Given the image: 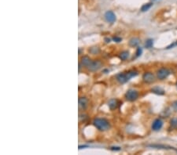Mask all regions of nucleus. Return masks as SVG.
I'll return each mask as SVG.
<instances>
[{
  "label": "nucleus",
  "instance_id": "nucleus-15",
  "mask_svg": "<svg viewBox=\"0 0 177 155\" xmlns=\"http://www.w3.org/2000/svg\"><path fill=\"white\" fill-rule=\"evenodd\" d=\"M153 6H154V3H153V2L145 3V4H143V6H142V7H141V9H140V10H141L142 12L148 11L149 9L151 8Z\"/></svg>",
  "mask_w": 177,
  "mask_h": 155
},
{
  "label": "nucleus",
  "instance_id": "nucleus-12",
  "mask_svg": "<svg viewBox=\"0 0 177 155\" xmlns=\"http://www.w3.org/2000/svg\"><path fill=\"white\" fill-rule=\"evenodd\" d=\"M108 106L109 107V109L112 110L117 109V107H118V101L116 99H109V101L108 102Z\"/></svg>",
  "mask_w": 177,
  "mask_h": 155
},
{
  "label": "nucleus",
  "instance_id": "nucleus-26",
  "mask_svg": "<svg viewBox=\"0 0 177 155\" xmlns=\"http://www.w3.org/2000/svg\"><path fill=\"white\" fill-rule=\"evenodd\" d=\"M176 88H177V82H176Z\"/></svg>",
  "mask_w": 177,
  "mask_h": 155
},
{
  "label": "nucleus",
  "instance_id": "nucleus-20",
  "mask_svg": "<svg viewBox=\"0 0 177 155\" xmlns=\"http://www.w3.org/2000/svg\"><path fill=\"white\" fill-rule=\"evenodd\" d=\"M172 109H173L176 112H177V100L172 102Z\"/></svg>",
  "mask_w": 177,
  "mask_h": 155
},
{
  "label": "nucleus",
  "instance_id": "nucleus-10",
  "mask_svg": "<svg viewBox=\"0 0 177 155\" xmlns=\"http://www.w3.org/2000/svg\"><path fill=\"white\" fill-rule=\"evenodd\" d=\"M150 147H154V148H157V149H165V150H173L177 151V149L174 147H170V146H166V145H161V144H154V145H150Z\"/></svg>",
  "mask_w": 177,
  "mask_h": 155
},
{
  "label": "nucleus",
  "instance_id": "nucleus-16",
  "mask_svg": "<svg viewBox=\"0 0 177 155\" xmlns=\"http://www.w3.org/2000/svg\"><path fill=\"white\" fill-rule=\"evenodd\" d=\"M169 125L171 127L172 129L173 130H177V118H172L169 121Z\"/></svg>",
  "mask_w": 177,
  "mask_h": 155
},
{
  "label": "nucleus",
  "instance_id": "nucleus-7",
  "mask_svg": "<svg viewBox=\"0 0 177 155\" xmlns=\"http://www.w3.org/2000/svg\"><path fill=\"white\" fill-rule=\"evenodd\" d=\"M163 124H164V123H163V121L161 118L155 119V120L153 121V123H152L151 125L152 130L154 131V132H158V131H160V130L162 129Z\"/></svg>",
  "mask_w": 177,
  "mask_h": 155
},
{
  "label": "nucleus",
  "instance_id": "nucleus-23",
  "mask_svg": "<svg viewBox=\"0 0 177 155\" xmlns=\"http://www.w3.org/2000/svg\"><path fill=\"white\" fill-rule=\"evenodd\" d=\"M112 150H120V147H111Z\"/></svg>",
  "mask_w": 177,
  "mask_h": 155
},
{
  "label": "nucleus",
  "instance_id": "nucleus-11",
  "mask_svg": "<svg viewBox=\"0 0 177 155\" xmlns=\"http://www.w3.org/2000/svg\"><path fill=\"white\" fill-rule=\"evenodd\" d=\"M92 59L90 58V57H88L87 56H83L82 58H81V60H80V64L83 65V66H84V67H86V68H87L89 66V64L92 63Z\"/></svg>",
  "mask_w": 177,
  "mask_h": 155
},
{
  "label": "nucleus",
  "instance_id": "nucleus-4",
  "mask_svg": "<svg viewBox=\"0 0 177 155\" xmlns=\"http://www.w3.org/2000/svg\"><path fill=\"white\" fill-rule=\"evenodd\" d=\"M125 98L127 100L130 102L135 101L139 98V93L137 90L135 89H129L125 93Z\"/></svg>",
  "mask_w": 177,
  "mask_h": 155
},
{
  "label": "nucleus",
  "instance_id": "nucleus-13",
  "mask_svg": "<svg viewBox=\"0 0 177 155\" xmlns=\"http://www.w3.org/2000/svg\"><path fill=\"white\" fill-rule=\"evenodd\" d=\"M140 42H141V41H140L139 38L134 37V38H131V39L129 40L128 44L131 47H136V46L139 45Z\"/></svg>",
  "mask_w": 177,
  "mask_h": 155
},
{
  "label": "nucleus",
  "instance_id": "nucleus-21",
  "mask_svg": "<svg viewBox=\"0 0 177 155\" xmlns=\"http://www.w3.org/2000/svg\"><path fill=\"white\" fill-rule=\"evenodd\" d=\"M113 40L114 41V42H121V40H122V39L121 38H120V37H117V36H115L113 38Z\"/></svg>",
  "mask_w": 177,
  "mask_h": 155
},
{
  "label": "nucleus",
  "instance_id": "nucleus-18",
  "mask_svg": "<svg viewBox=\"0 0 177 155\" xmlns=\"http://www.w3.org/2000/svg\"><path fill=\"white\" fill-rule=\"evenodd\" d=\"M153 45H154V40L151 39H149L146 40V42H145V47H146V49L152 48Z\"/></svg>",
  "mask_w": 177,
  "mask_h": 155
},
{
  "label": "nucleus",
  "instance_id": "nucleus-6",
  "mask_svg": "<svg viewBox=\"0 0 177 155\" xmlns=\"http://www.w3.org/2000/svg\"><path fill=\"white\" fill-rule=\"evenodd\" d=\"M102 66H103V64H102L100 60H94V61L92 60V63L89 64V66L87 68L90 71L94 72V71H97V70H99L102 68Z\"/></svg>",
  "mask_w": 177,
  "mask_h": 155
},
{
  "label": "nucleus",
  "instance_id": "nucleus-2",
  "mask_svg": "<svg viewBox=\"0 0 177 155\" xmlns=\"http://www.w3.org/2000/svg\"><path fill=\"white\" fill-rule=\"evenodd\" d=\"M93 124L94 127L101 132H105L109 129L110 124L108 120L105 118H95L93 121Z\"/></svg>",
  "mask_w": 177,
  "mask_h": 155
},
{
  "label": "nucleus",
  "instance_id": "nucleus-8",
  "mask_svg": "<svg viewBox=\"0 0 177 155\" xmlns=\"http://www.w3.org/2000/svg\"><path fill=\"white\" fill-rule=\"evenodd\" d=\"M105 18L106 20L109 23H113L116 20V15L113 11L109 10L105 14Z\"/></svg>",
  "mask_w": 177,
  "mask_h": 155
},
{
  "label": "nucleus",
  "instance_id": "nucleus-14",
  "mask_svg": "<svg viewBox=\"0 0 177 155\" xmlns=\"http://www.w3.org/2000/svg\"><path fill=\"white\" fill-rule=\"evenodd\" d=\"M151 92L153 93H155V94H157V95H159V96H162V95H165V90H164L163 89H161V88H160V87H158V86L153 88V89H151Z\"/></svg>",
  "mask_w": 177,
  "mask_h": 155
},
{
  "label": "nucleus",
  "instance_id": "nucleus-17",
  "mask_svg": "<svg viewBox=\"0 0 177 155\" xmlns=\"http://www.w3.org/2000/svg\"><path fill=\"white\" fill-rule=\"evenodd\" d=\"M129 57V52L128 51H123L121 52L119 55V58L121 60H126Z\"/></svg>",
  "mask_w": 177,
  "mask_h": 155
},
{
  "label": "nucleus",
  "instance_id": "nucleus-19",
  "mask_svg": "<svg viewBox=\"0 0 177 155\" xmlns=\"http://www.w3.org/2000/svg\"><path fill=\"white\" fill-rule=\"evenodd\" d=\"M142 53H143V49L141 47H138L136 49V53H135V57H139L142 55Z\"/></svg>",
  "mask_w": 177,
  "mask_h": 155
},
{
  "label": "nucleus",
  "instance_id": "nucleus-9",
  "mask_svg": "<svg viewBox=\"0 0 177 155\" xmlns=\"http://www.w3.org/2000/svg\"><path fill=\"white\" fill-rule=\"evenodd\" d=\"M88 106V99L86 97H80L79 98V108L81 110H85Z\"/></svg>",
  "mask_w": 177,
  "mask_h": 155
},
{
  "label": "nucleus",
  "instance_id": "nucleus-5",
  "mask_svg": "<svg viewBox=\"0 0 177 155\" xmlns=\"http://www.w3.org/2000/svg\"><path fill=\"white\" fill-rule=\"evenodd\" d=\"M156 80V77L150 71H146L143 74V81L146 84H152Z\"/></svg>",
  "mask_w": 177,
  "mask_h": 155
},
{
  "label": "nucleus",
  "instance_id": "nucleus-25",
  "mask_svg": "<svg viewBox=\"0 0 177 155\" xmlns=\"http://www.w3.org/2000/svg\"><path fill=\"white\" fill-rule=\"evenodd\" d=\"M154 1H159V0H152V2H153V3H154Z\"/></svg>",
  "mask_w": 177,
  "mask_h": 155
},
{
  "label": "nucleus",
  "instance_id": "nucleus-24",
  "mask_svg": "<svg viewBox=\"0 0 177 155\" xmlns=\"http://www.w3.org/2000/svg\"><path fill=\"white\" fill-rule=\"evenodd\" d=\"M105 41H106V42L108 43V42H110V39H108V38H106V39H105Z\"/></svg>",
  "mask_w": 177,
  "mask_h": 155
},
{
  "label": "nucleus",
  "instance_id": "nucleus-22",
  "mask_svg": "<svg viewBox=\"0 0 177 155\" xmlns=\"http://www.w3.org/2000/svg\"><path fill=\"white\" fill-rule=\"evenodd\" d=\"M176 45H177V42L173 43V44H171L170 45H169V46H168V47H167L166 49H169L172 48V47H174V46H176Z\"/></svg>",
  "mask_w": 177,
  "mask_h": 155
},
{
  "label": "nucleus",
  "instance_id": "nucleus-3",
  "mask_svg": "<svg viewBox=\"0 0 177 155\" xmlns=\"http://www.w3.org/2000/svg\"><path fill=\"white\" fill-rule=\"evenodd\" d=\"M170 74H171V70H169V68L162 67V68H159V69L157 70L156 77H157V79H158V80L163 81V80L167 79Z\"/></svg>",
  "mask_w": 177,
  "mask_h": 155
},
{
  "label": "nucleus",
  "instance_id": "nucleus-1",
  "mask_svg": "<svg viewBox=\"0 0 177 155\" xmlns=\"http://www.w3.org/2000/svg\"><path fill=\"white\" fill-rule=\"evenodd\" d=\"M138 75V71L135 70H129L126 73H120L118 74L116 77L117 82L120 83V84H124L127 82H128L129 80L133 78V77H135Z\"/></svg>",
  "mask_w": 177,
  "mask_h": 155
}]
</instances>
